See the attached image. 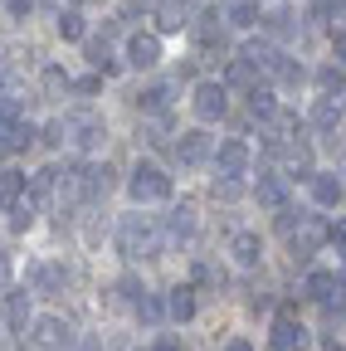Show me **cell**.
Here are the masks:
<instances>
[{"instance_id": "6da1fadb", "label": "cell", "mask_w": 346, "mask_h": 351, "mask_svg": "<svg viewBox=\"0 0 346 351\" xmlns=\"http://www.w3.org/2000/svg\"><path fill=\"white\" fill-rule=\"evenodd\" d=\"M117 249H122V258H156L161 254V234L151 225V215H122Z\"/></svg>"}, {"instance_id": "7a4b0ae2", "label": "cell", "mask_w": 346, "mask_h": 351, "mask_svg": "<svg viewBox=\"0 0 346 351\" xmlns=\"http://www.w3.org/2000/svg\"><path fill=\"white\" fill-rule=\"evenodd\" d=\"M127 191H132L137 205H151V200H171V176L161 166H137L132 181H127Z\"/></svg>"}, {"instance_id": "3957f363", "label": "cell", "mask_w": 346, "mask_h": 351, "mask_svg": "<svg viewBox=\"0 0 346 351\" xmlns=\"http://www.w3.org/2000/svg\"><path fill=\"white\" fill-rule=\"evenodd\" d=\"M64 137H73V147H78V152H93V147H103L108 127H103V117L83 112V117H69V122H64Z\"/></svg>"}, {"instance_id": "277c9868", "label": "cell", "mask_w": 346, "mask_h": 351, "mask_svg": "<svg viewBox=\"0 0 346 351\" xmlns=\"http://www.w3.org/2000/svg\"><path fill=\"white\" fill-rule=\"evenodd\" d=\"M302 293H308L312 302H327L341 313V274H327V269H312L308 283H302Z\"/></svg>"}, {"instance_id": "5b68a950", "label": "cell", "mask_w": 346, "mask_h": 351, "mask_svg": "<svg viewBox=\"0 0 346 351\" xmlns=\"http://www.w3.org/2000/svg\"><path fill=\"white\" fill-rule=\"evenodd\" d=\"M239 59H244L249 69H258V73H278V64H283L288 54L278 49V44H273V39H249Z\"/></svg>"}, {"instance_id": "8992f818", "label": "cell", "mask_w": 346, "mask_h": 351, "mask_svg": "<svg viewBox=\"0 0 346 351\" xmlns=\"http://www.w3.org/2000/svg\"><path fill=\"white\" fill-rule=\"evenodd\" d=\"M225 108H230L225 83H200V88H195V117H200V122H220Z\"/></svg>"}, {"instance_id": "52a82bcc", "label": "cell", "mask_w": 346, "mask_h": 351, "mask_svg": "<svg viewBox=\"0 0 346 351\" xmlns=\"http://www.w3.org/2000/svg\"><path fill=\"white\" fill-rule=\"evenodd\" d=\"M112 186H117V181H112V166H108V161H103V166H83V171H78V195H83V200H103Z\"/></svg>"}, {"instance_id": "ba28073f", "label": "cell", "mask_w": 346, "mask_h": 351, "mask_svg": "<svg viewBox=\"0 0 346 351\" xmlns=\"http://www.w3.org/2000/svg\"><path fill=\"white\" fill-rule=\"evenodd\" d=\"M34 341L45 346V351H69V346H73V327H69L64 317H39Z\"/></svg>"}, {"instance_id": "9c48e42d", "label": "cell", "mask_w": 346, "mask_h": 351, "mask_svg": "<svg viewBox=\"0 0 346 351\" xmlns=\"http://www.w3.org/2000/svg\"><path fill=\"white\" fill-rule=\"evenodd\" d=\"M127 64L132 69H156L161 64V39L156 34H132L127 39Z\"/></svg>"}, {"instance_id": "30bf717a", "label": "cell", "mask_w": 346, "mask_h": 351, "mask_svg": "<svg viewBox=\"0 0 346 351\" xmlns=\"http://www.w3.org/2000/svg\"><path fill=\"white\" fill-rule=\"evenodd\" d=\"M195 44H200V54H205V59H210V54H220V59H225V25H220V15H214V10L195 25Z\"/></svg>"}, {"instance_id": "8fae6325", "label": "cell", "mask_w": 346, "mask_h": 351, "mask_svg": "<svg viewBox=\"0 0 346 351\" xmlns=\"http://www.w3.org/2000/svg\"><path fill=\"white\" fill-rule=\"evenodd\" d=\"M244 166H249V147L239 137L220 142V152H214V171H220V176H244Z\"/></svg>"}, {"instance_id": "7c38bea8", "label": "cell", "mask_w": 346, "mask_h": 351, "mask_svg": "<svg viewBox=\"0 0 346 351\" xmlns=\"http://www.w3.org/2000/svg\"><path fill=\"white\" fill-rule=\"evenodd\" d=\"M302 341H308V332H302V322H293V313H283L273 322V337H269V351H297Z\"/></svg>"}, {"instance_id": "4fadbf2b", "label": "cell", "mask_w": 346, "mask_h": 351, "mask_svg": "<svg viewBox=\"0 0 346 351\" xmlns=\"http://www.w3.org/2000/svg\"><path fill=\"white\" fill-rule=\"evenodd\" d=\"M195 234V205H176L166 215V234H161V244H181V239H190Z\"/></svg>"}, {"instance_id": "5bb4252c", "label": "cell", "mask_w": 346, "mask_h": 351, "mask_svg": "<svg viewBox=\"0 0 346 351\" xmlns=\"http://www.w3.org/2000/svg\"><path fill=\"white\" fill-rule=\"evenodd\" d=\"M254 200L258 205H264V210H283L288 205V181H283V176H258V186H254Z\"/></svg>"}, {"instance_id": "9a60e30c", "label": "cell", "mask_w": 346, "mask_h": 351, "mask_svg": "<svg viewBox=\"0 0 346 351\" xmlns=\"http://www.w3.org/2000/svg\"><path fill=\"white\" fill-rule=\"evenodd\" d=\"M205 156H210V132H181L176 161H181V166H200Z\"/></svg>"}, {"instance_id": "2e32d148", "label": "cell", "mask_w": 346, "mask_h": 351, "mask_svg": "<svg viewBox=\"0 0 346 351\" xmlns=\"http://www.w3.org/2000/svg\"><path fill=\"white\" fill-rule=\"evenodd\" d=\"M64 283H69V269H59V263H34L29 269L34 293H64Z\"/></svg>"}, {"instance_id": "e0dca14e", "label": "cell", "mask_w": 346, "mask_h": 351, "mask_svg": "<svg viewBox=\"0 0 346 351\" xmlns=\"http://www.w3.org/2000/svg\"><path fill=\"white\" fill-rule=\"evenodd\" d=\"M312 127L317 132H336L341 127V93H322L312 103Z\"/></svg>"}, {"instance_id": "ac0fdd59", "label": "cell", "mask_w": 346, "mask_h": 351, "mask_svg": "<svg viewBox=\"0 0 346 351\" xmlns=\"http://www.w3.org/2000/svg\"><path fill=\"white\" fill-rule=\"evenodd\" d=\"M220 20L234 25V29H254V25H258V0H225V5H220Z\"/></svg>"}, {"instance_id": "d6986e66", "label": "cell", "mask_w": 346, "mask_h": 351, "mask_svg": "<svg viewBox=\"0 0 346 351\" xmlns=\"http://www.w3.org/2000/svg\"><path fill=\"white\" fill-rule=\"evenodd\" d=\"M166 313L176 317V322H190V317H195V288H190V283H176V288H171V298H166Z\"/></svg>"}, {"instance_id": "ffe728a7", "label": "cell", "mask_w": 346, "mask_h": 351, "mask_svg": "<svg viewBox=\"0 0 346 351\" xmlns=\"http://www.w3.org/2000/svg\"><path fill=\"white\" fill-rule=\"evenodd\" d=\"M317 239H322V230H317V225H302V230L288 239V249H293V263H312V254H317Z\"/></svg>"}, {"instance_id": "44dd1931", "label": "cell", "mask_w": 346, "mask_h": 351, "mask_svg": "<svg viewBox=\"0 0 346 351\" xmlns=\"http://www.w3.org/2000/svg\"><path fill=\"white\" fill-rule=\"evenodd\" d=\"M230 254L244 263V269H254L258 258H264V244H258V234H249V230H239L234 239H230Z\"/></svg>"}, {"instance_id": "7402d4cb", "label": "cell", "mask_w": 346, "mask_h": 351, "mask_svg": "<svg viewBox=\"0 0 346 351\" xmlns=\"http://www.w3.org/2000/svg\"><path fill=\"white\" fill-rule=\"evenodd\" d=\"M308 181H312V195H317L322 205H341V176H332V171H312Z\"/></svg>"}, {"instance_id": "603a6c76", "label": "cell", "mask_w": 346, "mask_h": 351, "mask_svg": "<svg viewBox=\"0 0 346 351\" xmlns=\"http://www.w3.org/2000/svg\"><path fill=\"white\" fill-rule=\"evenodd\" d=\"M5 322L15 332H25V322H29V293H5Z\"/></svg>"}, {"instance_id": "cb8c5ba5", "label": "cell", "mask_w": 346, "mask_h": 351, "mask_svg": "<svg viewBox=\"0 0 346 351\" xmlns=\"http://www.w3.org/2000/svg\"><path fill=\"white\" fill-rule=\"evenodd\" d=\"M249 112H254L258 122H273V117H278V103H273L269 88H249Z\"/></svg>"}, {"instance_id": "d4e9b609", "label": "cell", "mask_w": 346, "mask_h": 351, "mask_svg": "<svg viewBox=\"0 0 346 351\" xmlns=\"http://www.w3.org/2000/svg\"><path fill=\"white\" fill-rule=\"evenodd\" d=\"M166 103H171V88H166V83L142 88V93H137V108H142V112H166Z\"/></svg>"}, {"instance_id": "484cf974", "label": "cell", "mask_w": 346, "mask_h": 351, "mask_svg": "<svg viewBox=\"0 0 346 351\" xmlns=\"http://www.w3.org/2000/svg\"><path fill=\"white\" fill-rule=\"evenodd\" d=\"M132 307H137V322H147V327H156V322H161V313H166L156 293H142V298H137Z\"/></svg>"}, {"instance_id": "4316f807", "label": "cell", "mask_w": 346, "mask_h": 351, "mask_svg": "<svg viewBox=\"0 0 346 351\" xmlns=\"http://www.w3.org/2000/svg\"><path fill=\"white\" fill-rule=\"evenodd\" d=\"M59 34L64 39H83L88 34V20H83L78 10H59Z\"/></svg>"}, {"instance_id": "83f0119b", "label": "cell", "mask_w": 346, "mask_h": 351, "mask_svg": "<svg viewBox=\"0 0 346 351\" xmlns=\"http://www.w3.org/2000/svg\"><path fill=\"white\" fill-rule=\"evenodd\" d=\"M88 64H93V69H103V73H112V69H117V59H112V49H108V39H93V44H88Z\"/></svg>"}, {"instance_id": "f1b7e54d", "label": "cell", "mask_w": 346, "mask_h": 351, "mask_svg": "<svg viewBox=\"0 0 346 351\" xmlns=\"http://www.w3.org/2000/svg\"><path fill=\"white\" fill-rule=\"evenodd\" d=\"M239 195H244L239 176H214V200H239Z\"/></svg>"}, {"instance_id": "f546056e", "label": "cell", "mask_w": 346, "mask_h": 351, "mask_svg": "<svg viewBox=\"0 0 346 351\" xmlns=\"http://www.w3.org/2000/svg\"><path fill=\"white\" fill-rule=\"evenodd\" d=\"M195 283L220 288V283H225V269H214V263H205V258H200V263H195Z\"/></svg>"}, {"instance_id": "4dcf8cb0", "label": "cell", "mask_w": 346, "mask_h": 351, "mask_svg": "<svg viewBox=\"0 0 346 351\" xmlns=\"http://www.w3.org/2000/svg\"><path fill=\"white\" fill-rule=\"evenodd\" d=\"M230 83H234V88H258V83H254V69H249L244 59H230Z\"/></svg>"}, {"instance_id": "1f68e13d", "label": "cell", "mask_w": 346, "mask_h": 351, "mask_svg": "<svg viewBox=\"0 0 346 351\" xmlns=\"http://www.w3.org/2000/svg\"><path fill=\"white\" fill-rule=\"evenodd\" d=\"M25 191V176L20 171H5V176H0V195H5V200H15Z\"/></svg>"}, {"instance_id": "d6a6232c", "label": "cell", "mask_w": 346, "mask_h": 351, "mask_svg": "<svg viewBox=\"0 0 346 351\" xmlns=\"http://www.w3.org/2000/svg\"><path fill=\"white\" fill-rule=\"evenodd\" d=\"M117 293H122V302H137V298H142L147 288H142L137 278H122V283H117Z\"/></svg>"}, {"instance_id": "836d02e7", "label": "cell", "mask_w": 346, "mask_h": 351, "mask_svg": "<svg viewBox=\"0 0 346 351\" xmlns=\"http://www.w3.org/2000/svg\"><path fill=\"white\" fill-rule=\"evenodd\" d=\"M45 88H49V93H64V88H69V73H64V69H49V73H45Z\"/></svg>"}, {"instance_id": "e575fe53", "label": "cell", "mask_w": 346, "mask_h": 351, "mask_svg": "<svg viewBox=\"0 0 346 351\" xmlns=\"http://www.w3.org/2000/svg\"><path fill=\"white\" fill-rule=\"evenodd\" d=\"M322 88L327 93H341V69H322Z\"/></svg>"}, {"instance_id": "d590c367", "label": "cell", "mask_w": 346, "mask_h": 351, "mask_svg": "<svg viewBox=\"0 0 346 351\" xmlns=\"http://www.w3.org/2000/svg\"><path fill=\"white\" fill-rule=\"evenodd\" d=\"M29 5H34V0H5V10H10L15 20H25V15H29Z\"/></svg>"}, {"instance_id": "8d00e7d4", "label": "cell", "mask_w": 346, "mask_h": 351, "mask_svg": "<svg viewBox=\"0 0 346 351\" xmlns=\"http://www.w3.org/2000/svg\"><path fill=\"white\" fill-rule=\"evenodd\" d=\"M0 293H10V258L0 254Z\"/></svg>"}, {"instance_id": "74e56055", "label": "cell", "mask_w": 346, "mask_h": 351, "mask_svg": "<svg viewBox=\"0 0 346 351\" xmlns=\"http://www.w3.org/2000/svg\"><path fill=\"white\" fill-rule=\"evenodd\" d=\"M156 351H176V337H161V341H156Z\"/></svg>"}, {"instance_id": "f35d334b", "label": "cell", "mask_w": 346, "mask_h": 351, "mask_svg": "<svg viewBox=\"0 0 346 351\" xmlns=\"http://www.w3.org/2000/svg\"><path fill=\"white\" fill-rule=\"evenodd\" d=\"M225 351H254V346H249V341H230Z\"/></svg>"}, {"instance_id": "ab89813d", "label": "cell", "mask_w": 346, "mask_h": 351, "mask_svg": "<svg viewBox=\"0 0 346 351\" xmlns=\"http://www.w3.org/2000/svg\"><path fill=\"white\" fill-rule=\"evenodd\" d=\"M327 351H341V341H336V337H327Z\"/></svg>"}, {"instance_id": "60d3db41", "label": "cell", "mask_w": 346, "mask_h": 351, "mask_svg": "<svg viewBox=\"0 0 346 351\" xmlns=\"http://www.w3.org/2000/svg\"><path fill=\"white\" fill-rule=\"evenodd\" d=\"M0 210H5V195H0Z\"/></svg>"}]
</instances>
